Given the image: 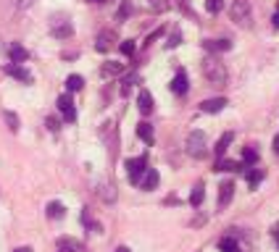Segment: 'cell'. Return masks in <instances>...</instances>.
<instances>
[{
	"mask_svg": "<svg viewBox=\"0 0 279 252\" xmlns=\"http://www.w3.org/2000/svg\"><path fill=\"white\" fill-rule=\"evenodd\" d=\"M90 3H105V0H90Z\"/></svg>",
	"mask_w": 279,
	"mask_h": 252,
	"instance_id": "43",
	"label": "cell"
},
{
	"mask_svg": "<svg viewBox=\"0 0 279 252\" xmlns=\"http://www.w3.org/2000/svg\"><path fill=\"white\" fill-rule=\"evenodd\" d=\"M13 252H32V249H29V247H19V249H13Z\"/></svg>",
	"mask_w": 279,
	"mask_h": 252,
	"instance_id": "40",
	"label": "cell"
},
{
	"mask_svg": "<svg viewBox=\"0 0 279 252\" xmlns=\"http://www.w3.org/2000/svg\"><path fill=\"white\" fill-rule=\"evenodd\" d=\"M242 163H245V166L258 163V152H256L253 147H245V150H242Z\"/></svg>",
	"mask_w": 279,
	"mask_h": 252,
	"instance_id": "27",
	"label": "cell"
},
{
	"mask_svg": "<svg viewBox=\"0 0 279 252\" xmlns=\"http://www.w3.org/2000/svg\"><path fill=\"white\" fill-rule=\"evenodd\" d=\"M229 19L235 21L237 26H242V29H250V24H253V8H250V3H247V0H235L232 8H229Z\"/></svg>",
	"mask_w": 279,
	"mask_h": 252,
	"instance_id": "2",
	"label": "cell"
},
{
	"mask_svg": "<svg viewBox=\"0 0 279 252\" xmlns=\"http://www.w3.org/2000/svg\"><path fill=\"white\" fill-rule=\"evenodd\" d=\"M219 249L221 252H240V244H237L235 236H224V239L219 242Z\"/></svg>",
	"mask_w": 279,
	"mask_h": 252,
	"instance_id": "23",
	"label": "cell"
},
{
	"mask_svg": "<svg viewBox=\"0 0 279 252\" xmlns=\"http://www.w3.org/2000/svg\"><path fill=\"white\" fill-rule=\"evenodd\" d=\"M232 139H235V134H232V132H227V134H221L219 137V142H216V155H219V158H224V152H227V147L232 145Z\"/></svg>",
	"mask_w": 279,
	"mask_h": 252,
	"instance_id": "20",
	"label": "cell"
},
{
	"mask_svg": "<svg viewBox=\"0 0 279 252\" xmlns=\"http://www.w3.org/2000/svg\"><path fill=\"white\" fill-rule=\"evenodd\" d=\"M184 150H187L190 158H195V161H200V158H206L208 155V145H206V132H190L187 134V142H184Z\"/></svg>",
	"mask_w": 279,
	"mask_h": 252,
	"instance_id": "3",
	"label": "cell"
},
{
	"mask_svg": "<svg viewBox=\"0 0 279 252\" xmlns=\"http://www.w3.org/2000/svg\"><path fill=\"white\" fill-rule=\"evenodd\" d=\"M134 50H137V45H134L132 40H124V42H121V53L127 55V58H132V55H134Z\"/></svg>",
	"mask_w": 279,
	"mask_h": 252,
	"instance_id": "31",
	"label": "cell"
},
{
	"mask_svg": "<svg viewBox=\"0 0 279 252\" xmlns=\"http://www.w3.org/2000/svg\"><path fill=\"white\" fill-rule=\"evenodd\" d=\"M6 74L13 76V79H19V82H24V84L32 82V74H29V71L21 66V63H11V66H6Z\"/></svg>",
	"mask_w": 279,
	"mask_h": 252,
	"instance_id": "10",
	"label": "cell"
},
{
	"mask_svg": "<svg viewBox=\"0 0 279 252\" xmlns=\"http://www.w3.org/2000/svg\"><path fill=\"white\" fill-rule=\"evenodd\" d=\"M224 8V0H206V11L208 13H219Z\"/></svg>",
	"mask_w": 279,
	"mask_h": 252,
	"instance_id": "32",
	"label": "cell"
},
{
	"mask_svg": "<svg viewBox=\"0 0 279 252\" xmlns=\"http://www.w3.org/2000/svg\"><path fill=\"white\" fill-rule=\"evenodd\" d=\"M247 168L245 163H237V161H224V158H219V163H216V171H242Z\"/></svg>",
	"mask_w": 279,
	"mask_h": 252,
	"instance_id": "22",
	"label": "cell"
},
{
	"mask_svg": "<svg viewBox=\"0 0 279 252\" xmlns=\"http://www.w3.org/2000/svg\"><path fill=\"white\" fill-rule=\"evenodd\" d=\"M203 47L208 53H227V50H232V42L229 40H206Z\"/></svg>",
	"mask_w": 279,
	"mask_h": 252,
	"instance_id": "13",
	"label": "cell"
},
{
	"mask_svg": "<svg viewBox=\"0 0 279 252\" xmlns=\"http://www.w3.org/2000/svg\"><path fill=\"white\" fill-rule=\"evenodd\" d=\"M82 224H85V226H87L90 231H95V234H100V224H95V220L90 218V213H87V210L82 213Z\"/></svg>",
	"mask_w": 279,
	"mask_h": 252,
	"instance_id": "30",
	"label": "cell"
},
{
	"mask_svg": "<svg viewBox=\"0 0 279 252\" xmlns=\"http://www.w3.org/2000/svg\"><path fill=\"white\" fill-rule=\"evenodd\" d=\"M82 87H85V79H82L79 74H71V76L66 79V89H69V92H79Z\"/></svg>",
	"mask_w": 279,
	"mask_h": 252,
	"instance_id": "24",
	"label": "cell"
},
{
	"mask_svg": "<svg viewBox=\"0 0 279 252\" xmlns=\"http://www.w3.org/2000/svg\"><path fill=\"white\" fill-rule=\"evenodd\" d=\"M132 13V3H129V0H124V3H121V8L116 11V21H127V16Z\"/></svg>",
	"mask_w": 279,
	"mask_h": 252,
	"instance_id": "28",
	"label": "cell"
},
{
	"mask_svg": "<svg viewBox=\"0 0 279 252\" xmlns=\"http://www.w3.org/2000/svg\"><path fill=\"white\" fill-rule=\"evenodd\" d=\"M274 152H276V155H279V134H276V137H274Z\"/></svg>",
	"mask_w": 279,
	"mask_h": 252,
	"instance_id": "39",
	"label": "cell"
},
{
	"mask_svg": "<svg viewBox=\"0 0 279 252\" xmlns=\"http://www.w3.org/2000/svg\"><path fill=\"white\" fill-rule=\"evenodd\" d=\"M150 8H153V11H166L169 3H166V0H150Z\"/></svg>",
	"mask_w": 279,
	"mask_h": 252,
	"instance_id": "35",
	"label": "cell"
},
{
	"mask_svg": "<svg viewBox=\"0 0 279 252\" xmlns=\"http://www.w3.org/2000/svg\"><path fill=\"white\" fill-rule=\"evenodd\" d=\"M227 108V98H211V100H203L200 103V110L203 113H219V110Z\"/></svg>",
	"mask_w": 279,
	"mask_h": 252,
	"instance_id": "11",
	"label": "cell"
},
{
	"mask_svg": "<svg viewBox=\"0 0 279 252\" xmlns=\"http://www.w3.org/2000/svg\"><path fill=\"white\" fill-rule=\"evenodd\" d=\"M203 76L208 79L213 87H224V84H227V79H229L227 66H224L219 58H213V55H208V58L203 60Z\"/></svg>",
	"mask_w": 279,
	"mask_h": 252,
	"instance_id": "1",
	"label": "cell"
},
{
	"mask_svg": "<svg viewBox=\"0 0 279 252\" xmlns=\"http://www.w3.org/2000/svg\"><path fill=\"white\" fill-rule=\"evenodd\" d=\"M187 89H190V82H187V74H184L182 69L174 74V79H172V92L174 94H187Z\"/></svg>",
	"mask_w": 279,
	"mask_h": 252,
	"instance_id": "9",
	"label": "cell"
},
{
	"mask_svg": "<svg viewBox=\"0 0 279 252\" xmlns=\"http://www.w3.org/2000/svg\"><path fill=\"white\" fill-rule=\"evenodd\" d=\"M145 173H148V158H145V155H140V158H132V161H127V176H129L132 184H140Z\"/></svg>",
	"mask_w": 279,
	"mask_h": 252,
	"instance_id": "4",
	"label": "cell"
},
{
	"mask_svg": "<svg viewBox=\"0 0 279 252\" xmlns=\"http://www.w3.org/2000/svg\"><path fill=\"white\" fill-rule=\"evenodd\" d=\"M124 71V63H116V60H105L103 63V69H100V74L108 79V76H119Z\"/></svg>",
	"mask_w": 279,
	"mask_h": 252,
	"instance_id": "19",
	"label": "cell"
},
{
	"mask_svg": "<svg viewBox=\"0 0 279 252\" xmlns=\"http://www.w3.org/2000/svg\"><path fill=\"white\" fill-rule=\"evenodd\" d=\"M140 186H143V189H148V192H150V189H156V186H158V171H156V168H148V173L143 176Z\"/></svg>",
	"mask_w": 279,
	"mask_h": 252,
	"instance_id": "17",
	"label": "cell"
},
{
	"mask_svg": "<svg viewBox=\"0 0 279 252\" xmlns=\"http://www.w3.org/2000/svg\"><path fill=\"white\" fill-rule=\"evenodd\" d=\"M48 129H50V132H58V121H55V118H48Z\"/></svg>",
	"mask_w": 279,
	"mask_h": 252,
	"instance_id": "37",
	"label": "cell"
},
{
	"mask_svg": "<svg viewBox=\"0 0 279 252\" xmlns=\"http://www.w3.org/2000/svg\"><path fill=\"white\" fill-rule=\"evenodd\" d=\"M274 239L279 242V226H274Z\"/></svg>",
	"mask_w": 279,
	"mask_h": 252,
	"instance_id": "41",
	"label": "cell"
},
{
	"mask_svg": "<svg viewBox=\"0 0 279 252\" xmlns=\"http://www.w3.org/2000/svg\"><path fill=\"white\" fill-rule=\"evenodd\" d=\"M116 252H129V247H119Z\"/></svg>",
	"mask_w": 279,
	"mask_h": 252,
	"instance_id": "42",
	"label": "cell"
},
{
	"mask_svg": "<svg viewBox=\"0 0 279 252\" xmlns=\"http://www.w3.org/2000/svg\"><path fill=\"white\" fill-rule=\"evenodd\" d=\"M271 26H274V29H279V8H276V13L271 16Z\"/></svg>",
	"mask_w": 279,
	"mask_h": 252,
	"instance_id": "38",
	"label": "cell"
},
{
	"mask_svg": "<svg viewBox=\"0 0 279 252\" xmlns=\"http://www.w3.org/2000/svg\"><path fill=\"white\" fill-rule=\"evenodd\" d=\"M114 42H116V32L103 29L100 35L95 37V50H98V53H108V50L114 47Z\"/></svg>",
	"mask_w": 279,
	"mask_h": 252,
	"instance_id": "6",
	"label": "cell"
},
{
	"mask_svg": "<svg viewBox=\"0 0 279 252\" xmlns=\"http://www.w3.org/2000/svg\"><path fill=\"white\" fill-rule=\"evenodd\" d=\"M203 197H206V186L203 184H195L192 186V195H190V205H192V208H200V205H203Z\"/></svg>",
	"mask_w": 279,
	"mask_h": 252,
	"instance_id": "21",
	"label": "cell"
},
{
	"mask_svg": "<svg viewBox=\"0 0 279 252\" xmlns=\"http://www.w3.org/2000/svg\"><path fill=\"white\" fill-rule=\"evenodd\" d=\"M137 137L145 142V145H153L156 142V134H153V126L148 123V121H140L137 123Z\"/></svg>",
	"mask_w": 279,
	"mask_h": 252,
	"instance_id": "14",
	"label": "cell"
},
{
	"mask_svg": "<svg viewBox=\"0 0 279 252\" xmlns=\"http://www.w3.org/2000/svg\"><path fill=\"white\" fill-rule=\"evenodd\" d=\"M153 94L148 92V89H140V94H137V108H140V113L143 116H150L153 113Z\"/></svg>",
	"mask_w": 279,
	"mask_h": 252,
	"instance_id": "7",
	"label": "cell"
},
{
	"mask_svg": "<svg viewBox=\"0 0 279 252\" xmlns=\"http://www.w3.org/2000/svg\"><path fill=\"white\" fill-rule=\"evenodd\" d=\"M64 215H66V208H64V205H61V202H50V205H48V218H55V220H61Z\"/></svg>",
	"mask_w": 279,
	"mask_h": 252,
	"instance_id": "25",
	"label": "cell"
},
{
	"mask_svg": "<svg viewBox=\"0 0 279 252\" xmlns=\"http://www.w3.org/2000/svg\"><path fill=\"white\" fill-rule=\"evenodd\" d=\"M32 3H35V0H13V8H16V11H26Z\"/></svg>",
	"mask_w": 279,
	"mask_h": 252,
	"instance_id": "34",
	"label": "cell"
},
{
	"mask_svg": "<svg viewBox=\"0 0 279 252\" xmlns=\"http://www.w3.org/2000/svg\"><path fill=\"white\" fill-rule=\"evenodd\" d=\"M177 45H182V32H179V29L174 32V35H172V37H169V42H166V47H169V50H172V47H177Z\"/></svg>",
	"mask_w": 279,
	"mask_h": 252,
	"instance_id": "33",
	"label": "cell"
},
{
	"mask_svg": "<svg viewBox=\"0 0 279 252\" xmlns=\"http://www.w3.org/2000/svg\"><path fill=\"white\" fill-rule=\"evenodd\" d=\"M3 118H6V123H8V129L16 134V132H19V116L13 113V110H3Z\"/></svg>",
	"mask_w": 279,
	"mask_h": 252,
	"instance_id": "26",
	"label": "cell"
},
{
	"mask_svg": "<svg viewBox=\"0 0 279 252\" xmlns=\"http://www.w3.org/2000/svg\"><path fill=\"white\" fill-rule=\"evenodd\" d=\"M95 192L105 200V202H114L116 200V186L114 184H108V181H103V184H98V189H95Z\"/></svg>",
	"mask_w": 279,
	"mask_h": 252,
	"instance_id": "18",
	"label": "cell"
},
{
	"mask_svg": "<svg viewBox=\"0 0 279 252\" xmlns=\"http://www.w3.org/2000/svg\"><path fill=\"white\" fill-rule=\"evenodd\" d=\"M8 55H11V63H24V60L29 58L26 47H21L19 42H13V45L8 47Z\"/></svg>",
	"mask_w": 279,
	"mask_h": 252,
	"instance_id": "16",
	"label": "cell"
},
{
	"mask_svg": "<svg viewBox=\"0 0 279 252\" xmlns=\"http://www.w3.org/2000/svg\"><path fill=\"white\" fill-rule=\"evenodd\" d=\"M232 195H235V184L224 181V184L219 186V208H227V205L232 202Z\"/></svg>",
	"mask_w": 279,
	"mask_h": 252,
	"instance_id": "15",
	"label": "cell"
},
{
	"mask_svg": "<svg viewBox=\"0 0 279 252\" xmlns=\"http://www.w3.org/2000/svg\"><path fill=\"white\" fill-rule=\"evenodd\" d=\"M263 179V171H247V184H250V189H256Z\"/></svg>",
	"mask_w": 279,
	"mask_h": 252,
	"instance_id": "29",
	"label": "cell"
},
{
	"mask_svg": "<svg viewBox=\"0 0 279 252\" xmlns=\"http://www.w3.org/2000/svg\"><path fill=\"white\" fill-rule=\"evenodd\" d=\"M50 35H53L55 40H69V37L74 35V26H71V21H55V24L50 26Z\"/></svg>",
	"mask_w": 279,
	"mask_h": 252,
	"instance_id": "8",
	"label": "cell"
},
{
	"mask_svg": "<svg viewBox=\"0 0 279 252\" xmlns=\"http://www.w3.org/2000/svg\"><path fill=\"white\" fill-rule=\"evenodd\" d=\"M163 35V29H156V32H153V35H148V40H145V45H153V42H156L158 37Z\"/></svg>",
	"mask_w": 279,
	"mask_h": 252,
	"instance_id": "36",
	"label": "cell"
},
{
	"mask_svg": "<svg viewBox=\"0 0 279 252\" xmlns=\"http://www.w3.org/2000/svg\"><path fill=\"white\" fill-rule=\"evenodd\" d=\"M58 110L64 113V121L66 123H74L76 121V108H74L71 94H61V98H58Z\"/></svg>",
	"mask_w": 279,
	"mask_h": 252,
	"instance_id": "5",
	"label": "cell"
},
{
	"mask_svg": "<svg viewBox=\"0 0 279 252\" xmlns=\"http://www.w3.org/2000/svg\"><path fill=\"white\" fill-rule=\"evenodd\" d=\"M55 244H58L61 252H85V244L76 242V239H71V236H61Z\"/></svg>",
	"mask_w": 279,
	"mask_h": 252,
	"instance_id": "12",
	"label": "cell"
}]
</instances>
